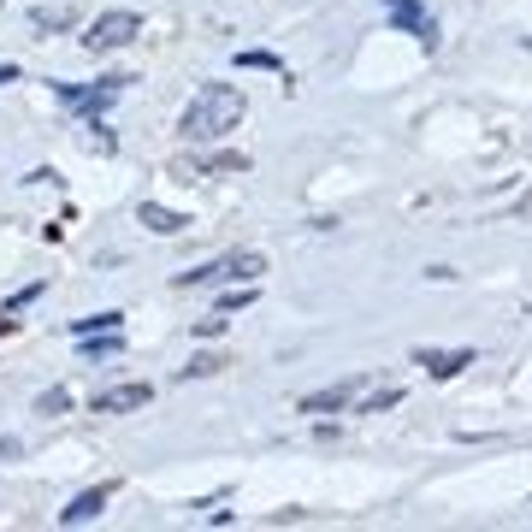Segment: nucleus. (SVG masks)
Here are the masks:
<instances>
[{
  "label": "nucleus",
  "mask_w": 532,
  "mask_h": 532,
  "mask_svg": "<svg viewBox=\"0 0 532 532\" xmlns=\"http://www.w3.org/2000/svg\"><path fill=\"white\" fill-rule=\"evenodd\" d=\"M243 119V95L231 89V83H207L196 101H190V113H184V142H201V136H225L231 125Z\"/></svg>",
  "instance_id": "obj_1"
},
{
  "label": "nucleus",
  "mask_w": 532,
  "mask_h": 532,
  "mask_svg": "<svg viewBox=\"0 0 532 532\" xmlns=\"http://www.w3.org/2000/svg\"><path fill=\"white\" fill-rule=\"evenodd\" d=\"M355 397V379H343V385H326V391H314V397H302L296 408L302 414H326V408H343V402Z\"/></svg>",
  "instance_id": "obj_7"
},
{
  "label": "nucleus",
  "mask_w": 532,
  "mask_h": 532,
  "mask_svg": "<svg viewBox=\"0 0 532 532\" xmlns=\"http://www.w3.org/2000/svg\"><path fill=\"white\" fill-rule=\"evenodd\" d=\"M414 361H420V367H426L432 379H456L467 361H473V349H444V355H438V349H420Z\"/></svg>",
  "instance_id": "obj_6"
},
{
  "label": "nucleus",
  "mask_w": 532,
  "mask_h": 532,
  "mask_svg": "<svg viewBox=\"0 0 532 532\" xmlns=\"http://www.w3.org/2000/svg\"><path fill=\"white\" fill-rule=\"evenodd\" d=\"M142 402H154V385H113V391H101L95 397V414H131V408H142Z\"/></svg>",
  "instance_id": "obj_5"
},
{
  "label": "nucleus",
  "mask_w": 532,
  "mask_h": 532,
  "mask_svg": "<svg viewBox=\"0 0 532 532\" xmlns=\"http://www.w3.org/2000/svg\"><path fill=\"white\" fill-rule=\"evenodd\" d=\"M225 332V314H213V320H196V337H219Z\"/></svg>",
  "instance_id": "obj_13"
},
{
  "label": "nucleus",
  "mask_w": 532,
  "mask_h": 532,
  "mask_svg": "<svg viewBox=\"0 0 532 532\" xmlns=\"http://www.w3.org/2000/svg\"><path fill=\"white\" fill-rule=\"evenodd\" d=\"M136 36H142V18H136V12H101V18L89 24V36H83V42H89L95 54H107V48L136 42Z\"/></svg>",
  "instance_id": "obj_3"
},
{
  "label": "nucleus",
  "mask_w": 532,
  "mask_h": 532,
  "mask_svg": "<svg viewBox=\"0 0 532 532\" xmlns=\"http://www.w3.org/2000/svg\"><path fill=\"white\" fill-rule=\"evenodd\" d=\"M142 225H148V231H160V237H178L190 219H184V213H172V207H154V201H142Z\"/></svg>",
  "instance_id": "obj_8"
},
{
  "label": "nucleus",
  "mask_w": 532,
  "mask_h": 532,
  "mask_svg": "<svg viewBox=\"0 0 532 532\" xmlns=\"http://www.w3.org/2000/svg\"><path fill=\"white\" fill-rule=\"evenodd\" d=\"M66 408H71V391H66V385H48V391L36 397V414H48V420H54V414H66Z\"/></svg>",
  "instance_id": "obj_11"
},
{
  "label": "nucleus",
  "mask_w": 532,
  "mask_h": 532,
  "mask_svg": "<svg viewBox=\"0 0 532 532\" xmlns=\"http://www.w3.org/2000/svg\"><path fill=\"white\" fill-rule=\"evenodd\" d=\"M219 367H225L219 355H196V361H190V367H184L178 379H207V373H219Z\"/></svg>",
  "instance_id": "obj_12"
},
{
  "label": "nucleus",
  "mask_w": 532,
  "mask_h": 532,
  "mask_svg": "<svg viewBox=\"0 0 532 532\" xmlns=\"http://www.w3.org/2000/svg\"><path fill=\"white\" fill-rule=\"evenodd\" d=\"M119 308H107V314H83V320H71V337H89V332H119Z\"/></svg>",
  "instance_id": "obj_9"
},
{
  "label": "nucleus",
  "mask_w": 532,
  "mask_h": 532,
  "mask_svg": "<svg viewBox=\"0 0 532 532\" xmlns=\"http://www.w3.org/2000/svg\"><path fill=\"white\" fill-rule=\"evenodd\" d=\"M107 497H113V485H89V491H77L66 509H60V527H83V521H95V515L107 509Z\"/></svg>",
  "instance_id": "obj_4"
},
{
  "label": "nucleus",
  "mask_w": 532,
  "mask_h": 532,
  "mask_svg": "<svg viewBox=\"0 0 532 532\" xmlns=\"http://www.w3.org/2000/svg\"><path fill=\"white\" fill-rule=\"evenodd\" d=\"M261 272H266V255H255V249H237V255H225V261H207V266H196V272H184L178 284H225V278L255 284Z\"/></svg>",
  "instance_id": "obj_2"
},
{
  "label": "nucleus",
  "mask_w": 532,
  "mask_h": 532,
  "mask_svg": "<svg viewBox=\"0 0 532 532\" xmlns=\"http://www.w3.org/2000/svg\"><path fill=\"white\" fill-rule=\"evenodd\" d=\"M30 24H36V30H71L77 18H71V6H36Z\"/></svg>",
  "instance_id": "obj_10"
},
{
  "label": "nucleus",
  "mask_w": 532,
  "mask_h": 532,
  "mask_svg": "<svg viewBox=\"0 0 532 532\" xmlns=\"http://www.w3.org/2000/svg\"><path fill=\"white\" fill-rule=\"evenodd\" d=\"M0 83H18V66H0Z\"/></svg>",
  "instance_id": "obj_14"
}]
</instances>
